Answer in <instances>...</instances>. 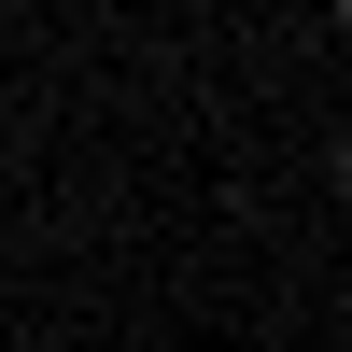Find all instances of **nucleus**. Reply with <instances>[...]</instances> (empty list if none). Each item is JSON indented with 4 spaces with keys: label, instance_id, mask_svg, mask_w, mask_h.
Segmentation results:
<instances>
[]
</instances>
